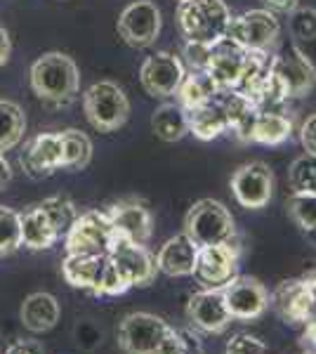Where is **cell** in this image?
<instances>
[{"label":"cell","mask_w":316,"mask_h":354,"mask_svg":"<svg viewBox=\"0 0 316 354\" xmlns=\"http://www.w3.org/2000/svg\"><path fill=\"white\" fill-rule=\"evenodd\" d=\"M130 288H132V283L128 281V277L118 270L116 262H113L111 258H106L104 272H102L100 286H97L95 295H109V298H116V295L128 293Z\"/></svg>","instance_id":"d590c367"},{"label":"cell","mask_w":316,"mask_h":354,"mask_svg":"<svg viewBox=\"0 0 316 354\" xmlns=\"http://www.w3.org/2000/svg\"><path fill=\"white\" fill-rule=\"evenodd\" d=\"M21 170L31 180H45L55 170H64V145L62 133H40L19 153Z\"/></svg>","instance_id":"5bb4252c"},{"label":"cell","mask_w":316,"mask_h":354,"mask_svg":"<svg viewBox=\"0 0 316 354\" xmlns=\"http://www.w3.org/2000/svg\"><path fill=\"white\" fill-rule=\"evenodd\" d=\"M83 111L97 133H113L130 118V100L113 81H97L83 93Z\"/></svg>","instance_id":"277c9868"},{"label":"cell","mask_w":316,"mask_h":354,"mask_svg":"<svg viewBox=\"0 0 316 354\" xmlns=\"http://www.w3.org/2000/svg\"><path fill=\"white\" fill-rule=\"evenodd\" d=\"M232 12L224 0H180L177 26L189 43L215 45L229 33Z\"/></svg>","instance_id":"7a4b0ae2"},{"label":"cell","mask_w":316,"mask_h":354,"mask_svg":"<svg viewBox=\"0 0 316 354\" xmlns=\"http://www.w3.org/2000/svg\"><path fill=\"white\" fill-rule=\"evenodd\" d=\"M187 66L182 57L175 53H154L149 55L140 66V83L147 95L168 100L177 93V88L185 81Z\"/></svg>","instance_id":"9c48e42d"},{"label":"cell","mask_w":316,"mask_h":354,"mask_svg":"<svg viewBox=\"0 0 316 354\" xmlns=\"http://www.w3.org/2000/svg\"><path fill=\"white\" fill-rule=\"evenodd\" d=\"M10 182H12V165L5 158V153H0V189H5Z\"/></svg>","instance_id":"7bdbcfd3"},{"label":"cell","mask_w":316,"mask_h":354,"mask_svg":"<svg viewBox=\"0 0 316 354\" xmlns=\"http://www.w3.org/2000/svg\"><path fill=\"white\" fill-rule=\"evenodd\" d=\"M304 236H307V241L316 245V225L314 227H309V230H304Z\"/></svg>","instance_id":"ee69618b"},{"label":"cell","mask_w":316,"mask_h":354,"mask_svg":"<svg viewBox=\"0 0 316 354\" xmlns=\"http://www.w3.org/2000/svg\"><path fill=\"white\" fill-rule=\"evenodd\" d=\"M239 274V245L236 243H217L201 245L196 270L192 277L203 288H224Z\"/></svg>","instance_id":"8fae6325"},{"label":"cell","mask_w":316,"mask_h":354,"mask_svg":"<svg viewBox=\"0 0 316 354\" xmlns=\"http://www.w3.org/2000/svg\"><path fill=\"white\" fill-rule=\"evenodd\" d=\"M217 85L212 83V78L205 71H187L185 73V81L177 88V104L182 106L185 111L198 109V106L208 104L217 97Z\"/></svg>","instance_id":"484cf974"},{"label":"cell","mask_w":316,"mask_h":354,"mask_svg":"<svg viewBox=\"0 0 316 354\" xmlns=\"http://www.w3.org/2000/svg\"><path fill=\"white\" fill-rule=\"evenodd\" d=\"M187 125H189V133L201 142H212L220 135L229 133L227 113H224L217 97L208 102V104L198 106V109L187 111Z\"/></svg>","instance_id":"d4e9b609"},{"label":"cell","mask_w":316,"mask_h":354,"mask_svg":"<svg viewBox=\"0 0 316 354\" xmlns=\"http://www.w3.org/2000/svg\"><path fill=\"white\" fill-rule=\"evenodd\" d=\"M160 10L151 0H135V3L125 5L120 12L116 28L118 36L123 38L125 45L130 48H149L156 43L160 33Z\"/></svg>","instance_id":"30bf717a"},{"label":"cell","mask_w":316,"mask_h":354,"mask_svg":"<svg viewBox=\"0 0 316 354\" xmlns=\"http://www.w3.org/2000/svg\"><path fill=\"white\" fill-rule=\"evenodd\" d=\"M187 319L192 328L201 333H222L232 324V314L227 310L222 288H203L189 298Z\"/></svg>","instance_id":"2e32d148"},{"label":"cell","mask_w":316,"mask_h":354,"mask_svg":"<svg viewBox=\"0 0 316 354\" xmlns=\"http://www.w3.org/2000/svg\"><path fill=\"white\" fill-rule=\"evenodd\" d=\"M26 133V113L17 102L0 97V153L21 145Z\"/></svg>","instance_id":"83f0119b"},{"label":"cell","mask_w":316,"mask_h":354,"mask_svg":"<svg viewBox=\"0 0 316 354\" xmlns=\"http://www.w3.org/2000/svg\"><path fill=\"white\" fill-rule=\"evenodd\" d=\"M288 215L297 227L304 232L316 225V196L304 192H292L288 198Z\"/></svg>","instance_id":"e575fe53"},{"label":"cell","mask_w":316,"mask_h":354,"mask_svg":"<svg viewBox=\"0 0 316 354\" xmlns=\"http://www.w3.org/2000/svg\"><path fill=\"white\" fill-rule=\"evenodd\" d=\"M245 53L239 43H234L229 36H224L222 41L210 45V55L205 62L203 71L212 78V83L217 85V90H234L239 85L241 71H243Z\"/></svg>","instance_id":"ac0fdd59"},{"label":"cell","mask_w":316,"mask_h":354,"mask_svg":"<svg viewBox=\"0 0 316 354\" xmlns=\"http://www.w3.org/2000/svg\"><path fill=\"white\" fill-rule=\"evenodd\" d=\"M109 255H76L66 253L64 262H62V277L68 286L88 290V293H97L100 286L102 272H104Z\"/></svg>","instance_id":"7402d4cb"},{"label":"cell","mask_w":316,"mask_h":354,"mask_svg":"<svg viewBox=\"0 0 316 354\" xmlns=\"http://www.w3.org/2000/svg\"><path fill=\"white\" fill-rule=\"evenodd\" d=\"M116 239V230L106 210H85V213H78L76 222L66 232L64 248L66 253L76 255H109Z\"/></svg>","instance_id":"5b68a950"},{"label":"cell","mask_w":316,"mask_h":354,"mask_svg":"<svg viewBox=\"0 0 316 354\" xmlns=\"http://www.w3.org/2000/svg\"><path fill=\"white\" fill-rule=\"evenodd\" d=\"M222 295L232 319H241V322L260 319L269 307V290L255 277H241V274H236L222 288Z\"/></svg>","instance_id":"4fadbf2b"},{"label":"cell","mask_w":316,"mask_h":354,"mask_svg":"<svg viewBox=\"0 0 316 354\" xmlns=\"http://www.w3.org/2000/svg\"><path fill=\"white\" fill-rule=\"evenodd\" d=\"M28 83H31L33 95L40 102L62 106L76 100L80 90V71L73 57L59 53V50H53V53L40 55L31 64Z\"/></svg>","instance_id":"6da1fadb"},{"label":"cell","mask_w":316,"mask_h":354,"mask_svg":"<svg viewBox=\"0 0 316 354\" xmlns=\"http://www.w3.org/2000/svg\"><path fill=\"white\" fill-rule=\"evenodd\" d=\"M62 145H64V170L78 173L85 170L93 161V140L78 128L62 130Z\"/></svg>","instance_id":"f546056e"},{"label":"cell","mask_w":316,"mask_h":354,"mask_svg":"<svg viewBox=\"0 0 316 354\" xmlns=\"http://www.w3.org/2000/svg\"><path fill=\"white\" fill-rule=\"evenodd\" d=\"M232 194L239 205L250 210H260L274 194V173L267 163L250 161L234 170L232 175Z\"/></svg>","instance_id":"7c38bea8"},{"label":"cell","mask_w":316,"mask_h":354,"mask_svg":"<svg viewBox=\"0 0 316 354\" xmlns=\"http://www.w3.org/2000/svg\"><path fill=\"white\" fill-rule=\"evenodd\" d=\"M292 135V118L286 111H257L252 142L264 147H279Z\"/></svg>","instance_id":"4316f807"},{"label":"cell","mask_w":316,"mask_h":354,"mask_svg":"<svg viewBox=\"0 0 316 354\" xmlns=\"http://www.w3.org/2000/svg\"><path fill=\"white\" fill-rule=\"evenodd\" d=\"M224 113H227V123H229V133H234L239 142H252V128H255V118L257 109L252 104L250 97H245L243 93L234 90H222L217 93Z\"/></svg>","instance_id":"44dd1931"},{"label":"cell","mask_w":316,"mask_h":354,"mask_svg":"<svg viewBox=\"0 0 316 354\" xmlns=\"http://www.w3.org/2000/svg\"><path fill=\"white\" fill-rule=\"evenodd\" d=\"M172 326L151 312H132L120 319L116 328L118 347L123 354H158Z\"/></svg>","instance_id":"8992f818"},{"label":"cell","mask_w":316,"mask_h":354,"mask_svg":"<svg viewBox=\"0 0 316 354\" xmlns=\"http://www.w3.org/2000/svg\"><path fill=\"white\" fill-rule=\"evenodd\" d=\"M5 354H45V347L40 340H17L5 350Z\"/></svg>","instance_id":"ab89813d"},{"label":"cell","mask_w":316,"mask_h":354,"mask_svg":"<svg viewBox=\"0 0 316 354\" xmlns=\"http://www.w3.org/2000/svg\"><path fill=\"white\" fill-rule=\"evenodd\" d=\"M185 234L198 245L234 243L236 239V222L229 208L215 198H201L187 210Z\"/></svg>","instance_id":"3957f363"},{"label":"cell","mask_w":316,"mask_h":354,"mask_svg":"<svg viewBox=\"0 0 316 354\" xmlns=\"http://www.w3.org/2000/svg\"><path fill=\"white\" fill-rule=\"evenodd\" d=\"M185 354H203V350H192V352H185Z\"/></svg>","instance_id":"f6af8a7d"},{"label":"cell","mask_w":316,"mask_h":354,"mask_svg":"<svg viewBox=\"0 0 316 354\" xmlns=\"http://www.w3.org/2000/svg\"><path fill=\"white\" fill-rule=\"evenodd\" d=\"M224 354H267V345L250 333H236L229 338Z\"/></svg>","instance_id":"8d00e7d4"},{"label":"cell","mask_w":316,"mask_h":354,"mask_svg":"<svg viewBox=\"0 0 316 354\" xmlns=\"http://www.w3.org/2000/svg\"><path fill=\"white\" fill-rule=\"evenodd\" d=\"M109 258L118 265V270L128 277V281L135 286H151L156 281V258L147 250V245L128 241V239H116V243L109 250Z\"/></svg>","instance_id":"e0dca14e"},{"label":"cell","mask_w":316,"mask_h":354,"mask_svg":"<svg viewBox=\"0 0 316 354\" xmlns=\"http://www.w3.org/2000/svg\"><path fill=\"white\" fill-rule=\"evenodd\" d=\"M21 220V245L28 250H48L59 241V234L55 232L53 222L40 208V203L31 205L24 213H19Z\"/></svg>","instance_id":"cb8c5ba5"},{"label":"cell","mask_w":316,"mask_h":354,"mask_svg":"<svg viewBox=\"0 0 316 354\" xmlns=\"http://www.w3.org/2000/svg\"><path fill=\"white\" fill-rule=\"evenodd\" d=\"M62 317L59 300L53 293H31L21 302L19 319L26 330L31 333H48L57 326Z\"/></svg>","instance_id":"603a6c76"},{"label":"cell","mask_w":316,"mask_h":354,"mask_svg":"<svg viewBox=\"0 0 316 354\" xmlns=\"http://www.w3.org/2000/svg\"><path fill=\"white\" fill-rule=\"evenodd\" d=\"M10 55H12V38H10L8 28L0 26V68L10 62Z\"/></svg>","instance_id":"b9f144b4"},{"label":"cell","mask_w":316,"mask_h":354,"mask_svg":"<svg viewBox=\"0 0 316 354\" xmlns=\"http://www.w3.org/2000/svg\"><path fill=\"white\" fill-rule=\"evenodd\" d=\"M264 3V8L267 10H272L274 15H290L292 10L300 5V0H262Z\"/></svg>","instance_id":"60d3db41"},{"label":"cell","mask_w":316,"mask_h":354,"mask_svg":"<svg viewBox=\"0 0 316 354\" xmlns=\"http://www.w3.org/2000/svg\"><path fill=\"white\" fill-rule=\"evenodd\" d=\"M21 248V220L19 213L0 205V258H8Z\"/></svg>","instance_id":"1f68e13d"},{"label":"cell","mask_w":316,"mask_h":354,"mask_svg":"<svg viewBox=\"0 0 316 354\" xmlns=\"http://www.w3.org/2000/svg\"><path fill=\"white\" fill-rule=\"evenodd\" d=\"M288 182L292 192H304L316 196V156L304 153V156L295 158L288 170Z\"/></svg>","instance_id":"d6a6232c"},{"label":"cell","mask_w":316,"mask_h":354,"mask_svg":"<svg viewBox=\"0 0 316 354\" xmlns=\"http://www.w3.org/2000/svg\"><path fill=\"white\" fill-rule=\"evenodd\" d=\"M229 38L239 43L243 50H262L272 53V48L281 38V21L279 17L267 8L248 10V12L232 17L229 24Z\"/></svg>","instance_id":"ba28073f"},{"label":"cell","mask_w":316,"mask_h":354,"mask_svg":"<svg viewBox=\"0 0 316 354\" xmlns=\"http://www.w3.org/2000/svg\"><path fill=\"white\" fill-rule=\"evenodd\" d=\"M208 55H210V45H203V43H189L185 45V62L189 66V71H203L205 68V62H208Z\"/></svg>","instance_id":"74e56055"},{"label":"cell","mask_w":316,"mask_h":354,"mask_svg":"<svg viewBox=\"0 0 316 354\" xmlns=\"http://www.w3.org/2000/svg\"><path fill=\"white\" fill-rule=\"evenodd\" d=\"M272 73L286 100L309 95L316 85L314 62L302 53L297 43H290L288 48H284L281 53L274 55Z\"/></svg>","instance_id":"52a82bcc"},{"label":"cell","mask_w":316,"mask_h":354,"mask_svg":"<svg viewBox=\"0 0 316 354\" xmlns=\"http://www.w3.org/2000/svg\"><path fill=\"white\" fill-rule=\"evenodd\" d=\"M300 142H302L304 151L312 153V156H316V113H312V116H309L307 121L302 123Z\"/></svg>","instance_id":"f35d334b"},{"label":"cell","mask_w":316,"mask_h":354,"mask_svg":"<svg viewBox=\"0 0 316 354\" xmlns=\"http://www.w3.org/2000/svg\"><path fill=\"white\" fill-rule=\"evenodd\" d=\"M151 128L158 140L163 142H180L189 133L187 111L177 102H165L151 116Z\"/></svg>","instance_id":"f1b7e54d"},{"label":"cell","mask_w":316,"mask_h":354,"mask_svg":"<svg viewBox=\"0 0 316 354\" xmlns=\"http://www.w3.org/2000/svg\"><path fill=\"white\" fill-rule=\"evenodd\" d=\"M106 215L111 220L118 239L147 245L154 234V215L142 201L137 198H123L106 208Z\"/></svg>","instance_id":"9a60e30c"},{"label":"cell","mask_w":316,"mask_h":354,"mask_svg":"<svg viewBox=\"0 0 316 354\" xmlns=\"http://www.w3.org/2000/svg\"><path fill=\"white\" fill-rule=\"evenodd\" d=\"M269 302H274L277 312L286 322L290 324H300L307 322L309 312H312L316 295H314V286L307 281V279H300V281H284L277 288V293L269 298Z\"/></svg>","instance_id":"ffe728a7"},{"label":"cell","mask_w":316,"mask_h":354,"mask_svg":"<svg viewBox=\"0 0 316 354\" xmlns=\"http://www.w3.org/2000/svg\"><path fill=\"white\" fill-rule=\"evenodd\" d=\"M288 31L295 38V43L316 41V8H302L297 5L288 15Z\"/></svg>","instance_id":"836d02e7"},{"label":"cell","mask_w":316,"mask_h":354,"mask_svg":"<svg viewBox=\"0 0 316 354\" xmlns=\"http://www.w3.org/2000/svg\"><path fill=\"white\" fill-rule=\"evenodd\" d=\"M40 208L45 210V215L53 222L55 232L59 234V239L66 236V232L71 230V225L78 218V208L76 203L68 196H50L45 201H40Z\"/></svg>","instance_id":"4dcf8cb0"},{"label":"cell","mask_w":316,"mask_h":354,"mask_svg":"<svg viewBox=\"0 0 316 354\" xmlns=\"http://www.w3.org/2000/svg\"><path fill=\"white\" fill-rule=\"evenodd\" d=\"M154 258H156L158 272H163L165 277H172V279L192 277L194 270H196L198 245L182 232L160 245V250Z\"/></svg>","instance_id":"d6986e66"}]
</instances>
